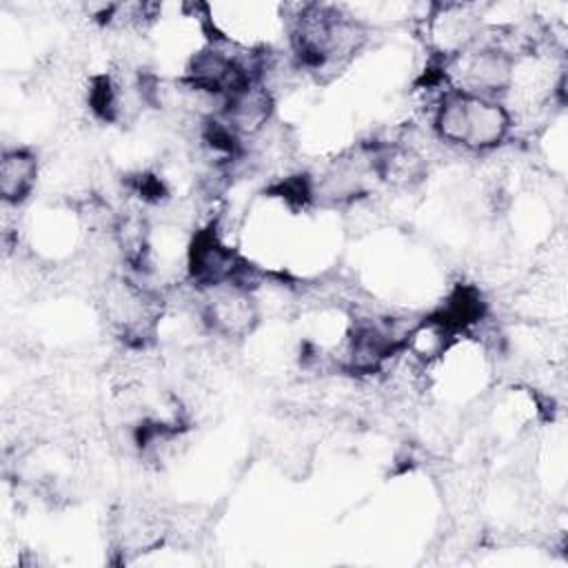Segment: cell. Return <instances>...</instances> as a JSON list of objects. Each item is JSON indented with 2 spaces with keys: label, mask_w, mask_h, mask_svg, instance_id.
Here are the masks:
<instances>
[{
  "label": "cell",
  "mask_w": 568,
  "mask_h": 568,
  "mask_svg": "<svg viewBox=\"0 0 568 568\" xmlns=\"http://www.w3.org/2000/svg\"><path fill=\"white\" fill-rule=\"evenodd\" d=\"M513 126V113L504 102L459 89H444L433 111L437 140L473 153L501 146Z\"/></svg>",
  "instance_id": "1"
},
{
  "label": "cell",
  "mask_w": 568,
  "mask_h": 568,
  "mask_svg": "<svg viewBox=\"0 0 568 568\" xmlns=\"http://www.w3.org/2000/svg\"><path fill=\"white\" fill-rule=\"evenodd\" d=\"M202 317L211 333L226 339H242L255 331L260 322V308L248 288L224 284L209 288Z\"/></svg>",
  "instance_id": "2"
},
{
  "label": "cell",
  "mask_w": 568,
  "mask_h": 568,
  "mask_svg": "<svg viewBox=\"0 0 568 568\" xmlns=\"http://www.w3.org/2000/svg\"><path fill=\"white\" fill-rule=\"evenodd\" d=\"M273 91L262 80H257L224 100L217 115L244 142L257 138L268 126V122L273 120Z\"/></svg>",
  "instance_id": "3"
},
{
  "label": "cell",
  "mask_w": 568,
  "mask_h": 568,
  "mask_svg": "<svg viewBox=\"0 0 568 568\" xmlns=\"http://www.w3.org/2000/svg\"><path fill=\"white\" fill-rule=\"evenodd\" d=\"M40 162L27 146L4 149L0 158V197L7 206H20L29 200L38 182Z\"/></svg>",
  "instance_id": "4"
},
{
  "label": "cell",
  "mask_w": 568,
  "mask_h": 568,
  "mask_svg": "<svg viewBox=\"0 0 568 568\" xmlns=\"http://www.w3.org/2000/svg\"><path fill=\"white\" fill-rule=\"evenodd\" d=\"M488 304L481 291L473 284H457L439 304V308L430 315V320H435L439 326L457 337V333L470 331L479 322H484Z\"/></svg>",
  "instance_id": "5"
}]
</instances>
